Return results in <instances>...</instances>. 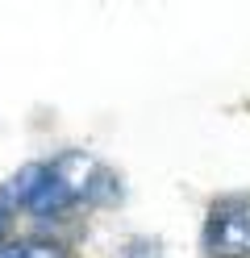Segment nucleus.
<instances>
[{"label": "nucleus", "mask_w": 250, "mask_h": 258, "mask_svg": "<svg viewBox=\"0 0 250 258\" xmlns=\"http://www.w3.org/2000/svg\"><path fill=\"white\" fill-rule=\"evenodd\" d=\"M9 196L17 204H25L29 213H38V217H59L79 200V191L71 187V179L59 167H25V171L13 175Z\"/></svg>", "instance_id": "obj_1"}, {"label": "nucleus", "mask_w": 250, "mask_h": 258, "mask_svg": "<svg viewBox=\"0 0 250 258\" xmlns=\"http://www.w3.org/2000/svg\"><path fill=\"white\" fill-rule=\"evenodd\" d=\"M209 258H246L250 254V196L217 200L205 225Z\"/></svg>", "instance_id": "obj_2"}, {"label": "nucleus", "mask_w": 250, "mask_h": 258, "mask_svg": "<svg viewBox=\"0 0 250 258\" xmlns=\"http://www.w3.org/2000/svg\"><path fill=\"white\" fill-rule=\"evenodd\" d=\"M0 258H67V250L59 246V241L29 237V241H13V246H0Z\"/></svg>", "instance_id": "obj_3"}, {"label": "nucleus", "mask_w": 250, "mask_h": 258, "mask_svg": "<svg viewBox=\"0 0 250 258\" xmlns=\"http://www.w3.org/2000/svg\"><path fill=\"white\" fill-rule=\"evenodd\" d=\"M129 258H159V246H155V241H133Z\"/></svg>", "instance_id": "obj_4"}, {"label": "nucleus", "mask_w": 250, "mask_h": 258, "mask_svg": "<svg viewBox=\"0 0 250 258\" xmlns=\"http://www.w3.org/2000/svg\"><path fill=\"white\" fill-rule=\"evenodd\" d=\"M5 233H9V208L0 204V237H5Z\"/></svg>", "instance_id": "obj_5"}]
</instances>
